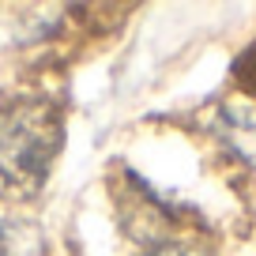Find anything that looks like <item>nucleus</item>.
<instances>
[{"label":"nucleus","instance_id":"f257e3e1","mask_svg":"<svg viewBox=\"0 0 256 256\" xmlns=\"http://www.w3.org/2000/svg\"><path fill=\"white\" fill-rule=\"evenodd\" d=\"M60 113L42 98H23L0 110V177L12 188H38L60 151Z\"/></svg>","mask_w":256,"mask_h":256},{"label":"nucleus","instance_id":"f03ea898","mask_svg":"<svg viewBox=\"0 0 256 256\" xmlns=\"http://www.w3.org/2000/svg\"><path fill=\"white\" fill-rule=\"evenodd\" d=\"M42 238L34 226L23 222H0V256H38Z\"/></svg>","mask_w":256,"mask_h":256},{"label":"nucleus","instance_id":"7ed1b4c3","mask_svg":"<svg viewBox=\"0 0 256 256\" xmlns=\"http://www.w3.org/2000/svg\"><path fill=\"white\" fill-rule=\"evenodd\" d=\"M147 256H204V252H196V248H188V245H158Z\"/></svg>","mask_w":256,"mask_h":256}]
</instances>
